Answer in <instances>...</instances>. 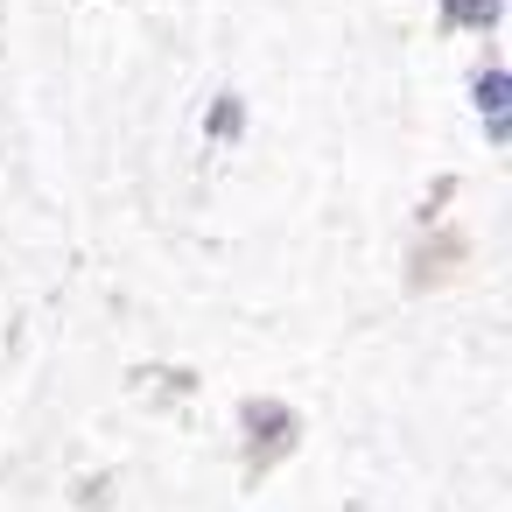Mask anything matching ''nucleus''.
<instances>
[{
    "instance_id": "obj_1",
    "label": "nucleus",
    "mask_w": 512,
    "mask_h": 512,
    "mask_svg": "<svg viewBox=\"0 0 512 512\" xmlns=\"http://www.w3.org/2000/svg\"><path fill=\"white\" fill-rule=\"evenodd\" d=\"M477 106H484V120H491V134H505V78L491 71L484 85H477Z\"/></svg>"
},
{
    "instance_id": "obj_2",
    "label": "nucleus",
    "mask_w": 512,
    "mask_h": 512,
    "mask_svg": "<svg viewBox=\"0 0 512 512\" xmlns=\"http://www.w3.org/2000/svg\"><path fill=\"white\" fill-rule=\"evenodd\" d=\"M449 15H456V22H491L498 0H449Z\"/></svg>"
}]
</instances>
